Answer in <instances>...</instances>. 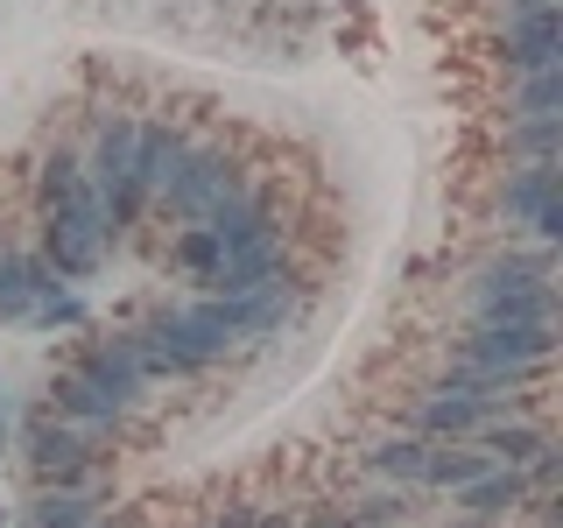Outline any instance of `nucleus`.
Returning <instances> with one entry per match:
<instances>
[{
	"instance_id": "nucleus-1",
	"label": "nucleus",
	"mask_w": 563,
	"mask_h": 528,
	"mask_svg": "<svg viewBox=\"0 0 563 528\" xmlns=\"http://www.w3.org/2000/svg\"><path fill=\"white\" fill-rule=\"evenodd\" d=\"M106 240H113V226H106L92 184H78V190L43 205V261L57 275H92L106 261Z\"/></svg>"
},
{
	"instance_id": "nucleus-2",
	"label": "nucleus",
	"mask_w": 563,
	"mask_h": 528,
	"mask_svg": "<svg viewBox=\"0 0 563 528\" xmlns=\"http://www.w3.org/2000/svg\"><path fill=\"white\" fill-rule=\"evenodd\" d=\"M246 190V176H240V163L225 148H190L184 155V169H176V184L163 190V205L176 211L184 226H205L219 205H233Z\"/></svg>"
},
{
	"instance_id": "nucleus-3",
	"label": "nucleus",
	"mask_w": 563,
	"mask_h": 528,
	"mask_svg": "<svg viewBox=\"0 0 563 528\" xmlns=\"http://www.w3.org/2000/svg\"><path fill=\"white\" fill-rule=\"evenodd\" d=\"M472 317L479 324H556L550 282H472Z\"/></svg>"
},
{
	"instance_id": "nucleus-4",
	"label": "nucleus",
	"mask_w": 563,
	"mask_h": 528,
	"mask_svg": "<svg viewBox=\"0 0 563 528\" xmlns=\"http://www.w3.org/2000/svg\"><path fill=\"white\" fill-rule=\"evenodd\" d=\"M457 352L493 360V366H550L556 324H472V339L457 345Z\"/></svg>"
},
{
	"instance_id": "nucleus-5",
	"label": "nucleus",
	"mask_w": 563,
	"mask_h": 528,
	"mask_svg": "<svg viewBox=\"0 0 563 528\" xmlns=\"http://www.w3.org/2000/svg\"><path fill=\"white\" fill-rule=\"evenodd\" d=\"M22 451H29V465L43 472V480H57V486H70V480L85 472V458H92V451H85V430H78V422H49V416L29 422Z\"/></svg>"
},
{
	"instance_id": "nucleus-6",
	"label": "nucleus",
	"mask_w": 563,
	"mask_h": 528,
	"mask_svg": "<svg viewBox=\"0 0 563 528\" xmlns=\"http://www.w3.org/2000/svg\"><path fill=\"white\" fill-rule=\"evenodd\" d=\"M563 64V14L556 8H536L521 22H507V70H556Z\"/></svg>"
},
{
	"instance_id": "nucleus-7",
	"label": "nucleus",
	"mask_w": 563,
	"mask_h": 528,
	"mask_svg": "<svg viewBox=\"0 0 563 528\" xmlns=\"http://www.w3.org/2000/svg\"><path fill=\"white\" fill-rule=\"evenodd\" d=\"M184 155H190V134H176L169 120H141V134H134V176H141L148 198H163V190L176 184Z\"/></svg>"
},
{
	"instance_id": "nucleus-8",
	"label": "nucleus",
	"mask_w": 563,
	"mask_h": 528,
	"mask_svg": "<svg viewBox=\"0 0 563 528\" xmlns=\"http://www.w3.org/2000/svg\"><path fill=\"white\" fill-rule=\"evenodd\" d=\"M78 374H85V381H99L106 395L120 402V409H134L141 387H148V374H141V360H134V345H128V339H99V345H85Z\"/></svg>"
},
{
	"instance_id": "nucleus-9",
	"label": "nucleus",
	"mask_w": 563,
	"mask_h": 528,
	"mask_svg": "<svg viewBox=\"0 0 563 528\" xmlns=\"http://www.w3.org/2000/svg\"><path fill=\"white\" fill-rule=\"evenodd\" d=\"M493 409L472 387H457V381H444V387H430V395L416 402V430H430V437H472L486 422Z\"/></svg>"
},
{
	"instance_id": "nucleus-10",
	"label": "nucleus",
	"mask_w": 563,
	"mask_h": 528,
	"mask_svg": "<svg viewBox=\"0 0 563 528\" xmlns=\"http://www.w3.org/2000/svg\"><path fill=\"white\" fill-rule=\"evenodd\" d=\"M43 296H57V268H49V261L0 254V324H22Z\"/></svg>"
},
{
	"instance_id": "nucleus-11",
	"label": "nucleus",
	"mask_w": 563,
	"mask_h": 528,
	"mask_svg": "<svg viewBox=\"0 0 563 528\" xmlns=\"http://www.w3.org/2000/svg\"><path fill=\"white\" fill-rule=\"evenodd\" d=\"M49 395H57V416H70V422H92V430H113V422L128 416V409H120V402L106 395L99 381H85L78 366H70V374H57V387H49Z\"/></svg>"
},
{
	"instance_id": "nucleus-12",
	"label": "nucleus",
	"mask_w": 563,
	"mask_h": 528,
	"mask_svg": "<svg viewBox=\"0 0 563 528\" xmlns=\"http://www.w3.org/2000/svg\"><path fill=\"white\" fill-rule=\"evenodd\" d=\"M472 437H479V451L493 458V465H515V472L536 465V458L550 451V437H542L536 422H521V416H515V422H479Z\"/></svg>"
},
{
	"instance_id": "nucleus-13",
	"label": "nucleus",
	"mask_w": 563,
	"mask_h": 528,
	"mask_svg": "<svg viewBox=\"0 0 563 528\" xmlns=\"http://www.w3.org/2000/svg\"><path fill=\"white\" fill-rule=\"evenodd\" d=\"M550 198H556V155H550V163H521L515 176H507L500 211H507L515 226H528V219H536V211L550 205Z\"/></svg>"
},
{
	"instance_id": "nucleus-14",
	"label": "nucleus",
	"mask_w": 563,
	"mask_h": 528,
	"mask_svg": "<svg viewBox=\"0 0 563 528\" xmlns=\"http://www.w3.org/2000/svg\"><path fill=\"white\" fill-rule=\"evenodd\" d=\"M521 472L515 465H486L472 486H457V501H465V515H507V507H521Z\"/></svg>"
},
{
	"instance_id": "nucleus-15",
	"label": "nucleus",
	"mask_w": 563,
	"mask_h": 528,
	"mask_svg": "<svg viewBox=\"0 0 563 528\" xmlns=\"http://www.w3.org/2000/svg\"><path fill=\"white\" fill-rule=\"evenodd\" d=\"M493 465V458L486 451H465V444H457V437H451V444H430V465H422V486H472V480H479V472Z\"/></svg>"
},
{
	"instance_id": "nucleus-16",
	"label": "nucleus",
	"mask_w": 563,
	"mask_h": 528,
	"mask_svg": "<svg viewBox=\"0 0 563 528\" xmlns=\"http://www.w3.org/2000/svg\"><path fill=\"white\" fill-rule=\"evenodd\" d=\"M169 261H176L190 282H211V275H219V261H225V246H219V233H211V226H184Z\"/></svg>"
},
{
	"instance_id": "nucleus-17",
	"label": "nucleus",
	"mask_w": 563,
	"mask_h": 528,
	"mask_svg": "<svg viewBox=\"0 0 563 528\" xmlns=\"http://www.w3.org/2000/svg\"><path fill=\"white\" fill-rule=\"evenodd\" d=\"M366 465H374L380 480H422V465H430V444H422V437H387V444L366 451Z\"/></svg>"
},
{
	"instance_id": "nucleus-18",
	"label": "nucleus",
	"mask_w": 563,
	"mask_h": 528,
	"mask_svg": "<svg viewBox=\"0 0 563 528\" xmlns=\"http://www.w3.org/2000/svg\"><path fill=\"white\" fill-rule=\"evenodd\" d=\"M521 120H563V64L556 70H528V85L515 92Z\"/></svg>"
},
{
	"instance_id": "nucleus-19",
	"label": "nucleus",
	"mask_w": 563,
	"mask_h": 528,
	"mask_svg": "<svg viewBox=\"0 0 563 528\" xmlns=\"http://www.w3.org/2000/svg\"><path fill=\"white\" fill-rule=\"evenodd\" d=\"M35 528H92V493L78 486H57L35 501Z\"/></svg>"
},
{
	"instance_id": "nucleus-20",
	"label": "nucleus",
	"mask_w": 563,
	"mask_h": 528,
	"mask_svg": "<svg viewBox=\"0 0 563 528\" xmlns=\"http://www.w3.org/2000/svg\"><path fill=\"white\" fill-rule=\"evenodd\" d=\"M563 141V120H521L515 128V148H528V163H550Z\"/></svg>"
},
{
	"instance_id": "nucleus-21",
	"label": "nucleus",
	"mask_w": 563,
	"mask_h": 528,
	"mask_svg": "<svg viewBox=\"0 0 563 528\" xmlns=\"http://www.w3.org/2000/svg\"><path fill=\"white\" fill-rule=\"evenodd\" d=\"M78 184H85V163H78V155H49L35 190H43V205H49V198H64V190H78Z\"/></svg>"
},
{
	"instance_id": "nucleus-22",
	"label": "nucleus",
	"mask_w": 563,
	"mask_h": 528,
	"mask_svg": "<svg viewBox=\"0 0 563 528\" xmlns=\"http://www.w3.org/2000/svg\"><path fill=\"white\" fill-rule=\"evenodd\" d=\"M254 521H261V507H254V501H225L211 528H254Z\"/></svg>"
},
{
	"instance_id": "nucleus-23",
	"label": "nucleus",
	"mask_w": 563,
	"mask_h": 528,
	"mask_svg": "<svg viewBox=\"0 0 563 528\" xmlns=\"http://www.w3.org/2000/svg\"><path fill=\"white\" fill-rule=\"evenodd\" d=\"M303 528H345V515H339V507H324V515H310Z\"/></svg>"
},
{
	"instance_id": "nucleus-24",
	"label": "nucleus",
	"mask_w": 563,
	"mask_h": 528,
	"mask_svg": "<svg viewBox=\"0 0 563 528\" xmlns=\"http://www.w3.org/2000/svg\"><path fill=\"white\" fill-rule=\"evenodd\" d=\"M254 528H296V515H261Z\"/></svg>"
},
{
	"instance_id": "nucleus-25",
	"label": "nucleus",
	"mask_w": 563,
	"mask_h": 528,
	"mask_svg": "<svg viewBox=\"0 0 563 528\" xmlns=\"http://www.w3.org/2000/svg\"><path fill=\"white\" fill-rule=\"evenodd\" d=\"M0 528H8V515H0Z\"/></svg>"
},
{
	"instance_id": "nucleus-26",
	"label": "nucleus",
	"mask_w": 563,
	"mask_h": 528,
	"mask_svg": "<svg viewBox=\"0 0 563 528\" xmlns=\"http://www.w3.org/2000/svg\"><path fill=\"white\" fill-rule=\"evenodd\" d=\"M120 528H134V521H120Z\"/></svg>"
}]
</instances>
